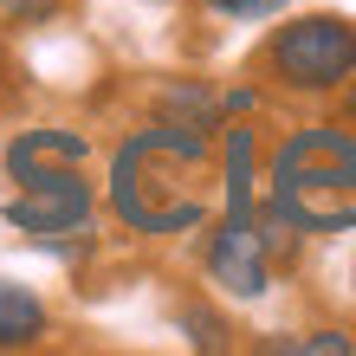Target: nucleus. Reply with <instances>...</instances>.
<instances>
[{
    "mask_svg": "<svg viewBox=\"0 0 356 356\" xmlns=\"http://www.w3.org/2000/svg\"><path fill=\"white\" fill-rule=\"evenodd\" d=\"M259 72L279 91H298V97L343 91L356 78V19H343V13H298V19H285V26L266 39Z\"/></svg>",
    "mask_w": 356,
    "mask_h": 356,
    "instance_id": "obj_3",
    "label": "nucleus"
},
{
    "mask_svg": "<svg viewBox=\"0 0 356 356\" xmlns=\"http://www.w3.org/2000/svg\"><path fill=\"white\" fill-rule=\"evenodd\" d=\"M207 175H214V130L156 117L149 130L123 136L111 156V214L149 240L195 234L214 207Z\"/></svg>",
    "mask_w": 356,
    "mask_h": 356,
    "instance_id": "obj_1",
    "label": "nucleus"
},
{
    "mask_svg": "<svg viewBox=\"0 0 356 356\" xmlns=\"http://www.w3.org/2000/svg\"><path fill=\"white\" fill-rule=\"evenodd\" d=\"M46 330H52V318L39 305V291L0 279V350H33V343H46Z\"/></svg>",
    "mask_w": 356,
    "mask_h": 356,
    "instance_id": "obj_6",
    "label": "nucleus"
},
{
    "mask_svg": "<svg viewBox=\"0 0 356 356\" xmlns=\"http://www.w3.org/2000/svg\"><path fill=\"white\" fill-rule=\"evenodd\" d=\"M266 350L272 356H350L356 343L343 337V330H305V337H272Z\"/></svg>",
    "mask_w": 356,
    "mask_h": 356,
    "instance_id": "obj_8",
    "label": "nucleus"
},
{
    "mask_svg": "<svg viewBox=\"0 0 356 356\" xmlns=\"http://www.w3.org/2000/svg\"><path fill=\"white\" fill-rule=\"evenodd\" d=\"M91 220H97V188L85 181V162H72V169H39V175L13 181V201H7L13 234H26L39 246H58L72 234H91Z\"/></svg>",
    "mask_w": 356,
    "mask_h": 356,
    "instance_id": "obj_4",
    "label": "nucleus"
},
{
    "mask_svg": "<svg viewBox=\"0 0 356 356\" xmlns=\"http://www.w3.org/2000/svg\"><path fill=\"white\" fill-rule=\"evenodd\" d=\"M162 117L169 123H195V130H214L220 123V97L201 91V85H169L162 91Z\"/></svg>",
    "mask_w": 356,
    "mask_h": 356,
    "instance_id": "obj_7",
    "label": "nucleus"
},
{
    "mask_svg": "<svg viewBox=\"0 0 356 356\" xmlns=\"http://www.w3.org/2000/svg\"><path fill=\"white\" fill-rule=\"evenodd\" d=\"M285 7L291 0H207V13H220V19H272Z\"/></svg>",
    "mask_w": 356,
    "mask_h": 356,
    "instance_id": "obj_9",
    "label": "nucleus"
},
{
    "mask_svg": "<svg viewBox=\"0 0 356 356\" xmlns=\"http://www.w3.org/2000/svg\"><path fill=\"white\" fill-rule=\"evenodd\" d=\"M266 207L291 234H350L356 227V130L305 123L272 149Z\"/></svg>",
    "mask_w": 356,
    "mask_h": 356,
    "instance_id": "obj_2",
    "label": "nucleus"
},
{
    "mask_svg": "<svg viewBox=\"0 0 356 356\" xmlns=\"http://www.w3.org/2000/svg\"><path fill=\"white\" fill-rule=\"evenodd\" d=\"M72 162H91V136L65 130V123H39V130H19L7 143V181L39 175V169H72Z\"/></svg>",
    "mask_w": 356,
    "mask_h": 356,
    "instance_id": "obj_5",
    "label": "nucleus"
},
{
    "mask_svg": "<svg viewBox=\"0 0 356 356\" xmlns=\"http://www.w3.org/2000/svg\"><path fill=\"white\" fill-rule=\"evenodd\" d=\"M343 91H350V123H356V78H350V85H343Z\"/></svg>",
    "mask_w": 356,
    "mask_h": 356,
    "instance_id": "obj_11",
    "label": "nucleus"
},
{
    "mask_svg": "<svg viewBox=\"0 0 356 356\" xmlns=\"http://www.w3.org/2000/svg\"><path fill=\"white\" fill-rule=\"evenodd\" d=\"M0 13L7 19H26V26H39V19L58 13V0H0Z\"/></svg>",
    "mask_w": 356,
    "mask_h": 356,
    "instance_id": "obj_10",
    "label": "nucleus"
}]
</instances>
